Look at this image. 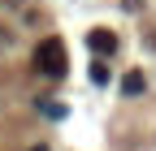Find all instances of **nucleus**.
Returning a JSON list of instances; mask_svg holds the SVG:
<instances>
[{
  "instance_id": "1",
  "label": "nucleus",
  "mask_w": 156,
  "mask_h": 151,
  "mask_svg": "<svg viewBox=\"0 0 156 151\" xmlns=\"http://www.w3.org/2000/svg\"><path fill=\"white\" fill-rule=\"evenodd\" d=\"M65 65H69V61H65V43H61V39H44V43L35 48V69H39V73L61 78Z\"/></svg>"
},
{
  "instance_id": "2",
  "label": "nucleus",
  "mask_w": 156,
  "mask_h": 151,
  "mask_svg": "<svg viewBox=\"0 0 156 151\" xmlns=\"http://www.w3.org/2000/svg\"><path fill=\"white\" fill-rule=\"evenodd\" d=\"M87 48H91L95 56H108V52H117V35L104 30V26H95V30L87 35Z\"/></svg>"
},
{
  "instance_id": "3",
  "label": "nucleus",
  "mask_w": 156,
  "mask_h": 151,
  "mask_svg": "<svg viewBox=\"0 0 156 151\" xmlns=\"http://www.w3.org/2000/svg\"><path fill=\"white\" fill-rule=\"evenodd\" d=\"M122 91H126V95H139V91H143V73H126Z\"/></svg>"
},
{
  "instance_id": "4",
  "label": "nucleus",
  "mask_w": 156,
  "mask_h": 151,
  "mask_svg": "<svg viewBox=\"0 0 156 151\" xmlns=\"http://www.w3.org/2000/svg\"><path fill=\"white\" fill-rule=\"evenodd\" d=\"M91 82H95V86H104V82H108V65L95 61V65H91Z\"/></svg>"
},
{
  "instance_id": "5",
  "label": "nucleus",
  "mask_w": 156,
  "mask_h": 151,
  "mask_svg": "<svg viewBox=\"0 0 156 151\" xmlns=\"http://www.w3.org/2000/svg\"><path fill=\"white\" fill-rule=\"evenodd\" d=\"M30 151H44V147H30Z\"/></svg>"
}]
</instances>
